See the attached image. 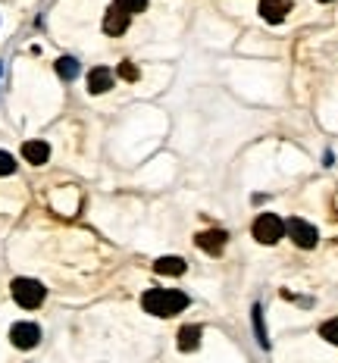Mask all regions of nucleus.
Returning a JSON list of instances; mask_svg holds the SVG:
<instances>
[{
	"instance_id": "nucleus-1",
	"label": "nucleus",
	"mask_w": 338,
	"mask_h": 363,
	"mask_svg": "<svg viewBox=\"0 0 338 363\" xmlns=\"http://www.w3.org/2000/svg\"><path fill=\"white\" fill-rule=\"evenodd\" d=\"M141 307L150 313V316L169 319V316H175V313H182L188 307V294L179 291V288H150V291H144Z\"/></svg>"
},
{
	"instance_id": "nucleus-2",
	"label": "nucleus",
	"mask_w": 338,
	"mask_h": 363,
	"mask_svg": "<svg viewBox=\"0 0 338 363\" xmlns=\"http://www.w3.org/2000/svg\"><path fill=\"white\" fill-rule=\"evenodd\" d=\"M10 291H13V300H16L19 307H25V310H35V307L44 304V294H47V288H44L38 279H25V275H22V279H13Z\"/></svg>"
},
{
	"instance_id": "nucleus-3",
	"label": "nucleus",
	"mask_w": 338,
	"mask_h": 363,
	"mask_svg": "<svg viewBox=\"0 0 338 363\" xmlns=\"http://www.w3.org/2000/svg\"><path fill=\"white\" fill-rule=\"evenodd\" d=\"M254 238L260 244H275L285 238V219H279L275 213H260L254 219Z\"/></svg>"
},
{
	"instance_id": "nucleus-4",
	"label": "nucleus",
	"mask_w": 338,
	"mask_h": 363,
	"mask_svg": "<svg viewBox=\"0 0 338 363\" xmlns=\"http://www.w3.org/2000/svg\"><path fill=\"white\" fill-rule=\"evenodd\" d=\"M285 235H291V241L298 244V248H304V250L316 248V241H319L316 225H310L307 219H300V216L288 219V223H285Z\"/></svg>"
},
{
	"instance_id": "nucleus-5",
	"label": "nucleus",
	"mask_w": 338,
	"mask_h": 363,
	"mask_svg": "<svg viewBox=\"0 0 338 363\" xmlns=\"http://www.w3.org/2000/svg\"><path fill=\"white\" fill-rule=\"evenodd\" d=\"M10 341L16 344L19 350H31L38 341H41V329L35 323H13L10 329Z\"/></svg>"
},
{
	"instance_id": "nucleus-6",
	"label": "nucleus",
	"mask_w": 338,
	"mask_h": 363,
	"mask_svg": "<svg viewBox=\"0 0 338 363\" xmlns=\"http://www.w3.org/2000/svg\"><path fill=\"white\" fill-rule=\"evenodd\" d=\"M129 22H131V16L119 3H113L110 10L104 13V31H106V35H113V38L122 35V31L129 29Z\"/></svg>"
},
{
	"instance_id": "nucleus-7",
	"label": "nucleus",
	"mask_w": 338,
	"mask_h": 363,
	"mask_svg": "<svg viewBox=\"0 0 338 363\" xmlns=\"http://www.w3.org/2000/svg\"><path fill=\"white\" fill-rule=\"evenodd\" d=\"M194 241H198V248L207 250V254H219V250L225 248V241H229V235H225L223 229H210V232H200Z\"/></svg>"
},
{
	"instance_id": "nucleus-8",
	"label": "nucleus",
	"mask_w": 338,
	"mask_h": 363,
	"mask_svg": "<svg viewBox=\"0 0 338 363\" xmlns=\"http://www.w3.org/2000/svg\"><path fill=\"white\" fill-rule=\"evenodd\" d=\"M113 88V72L106 66H94L88 72V91L91 94H106Z\"/></svg>"
},
{
	"instance_id": "nucleus-9",
	"label": "nucleus",
	"mask_w": 338,
	"mask_h": 363,
	"mask_svg": "<svg viewBox=\"0 0 338 363\" xmlns=\"http://www.w3.org/2000/svg\"><path fill=\"white\" fill-rule=\"evenodd\" d=\"M22 156L31 166H44L50 160V144L47 141H25L22 144Z\"/></svg>"
},
{
	"instance_id": "nucleus-10",
	"label": "nucleus",
	"mask_w": 338,
	"mask_h": 363,
	"mask_svg": "<svg viewBox=\"0 0 338 363\" xmlns=\"http://www.w3.org/2000/svg\"><path fill=\"white\" fill-rule=\"evenodd\" d=\"M288 10H291L288 0H260V16L266 19V22H273V25H279Z\"/></svg>"
},
{
	"instance_id": "nucleus-11",
	"label": "nucleus",
	"mask_w": 338,
	"mask_h": 363,
	"mask_svg": "<svg viewBox=\"0 0 338 363\" xmlns=\"http://www.w3.org/2000/svg\"><path fill=\"white\" fill-rule=\"evenodd\" d=\"M200 335H204V332H200V325H182L179 329V350H198L200 348Z\"/></svg>"
},
{
	"instance_id": "nucleus-12",
	"label": "nucleus",
	"mask_w": 338,
	"mask_h": 363,
	"mask_svg": "<svg viewBox=\"0 0 338 363\" xmlns=\"http://www.w3.org/2000/svg\"><path fill=\"white\" fill-rule=\"evenodd\" d=\"M154 273H160V275H182V273H185V260H182V257H160V260L154 263Z\"/></svg>"
},
{
	"instance_id": "nucleus-13",
	"label": "nucleus",
	"mask_w": 338,
	"mask_h": 363,
	"mask_svg": "<svg viewBox=\"0 0 338 363\" xmlns=\"http://www.w3.org/2000/svg\"><path fill=\"white\" fill-rule=\"evenodd\" d=\"M56 75L66 81H72L75 75H79V60H72V56H60L56 60Z\"/></svg>"
},
{
	"instance_id": "nucleus-14",
	"label": "nucleus",
	"mask_w": 338,
	"mask_h": 363,
	"mask_svg": "<svg viewBox=\"0 0 338 363\" xmlns=\"http://www.w3.org/2000/svg\"><path fill=\"white\" fill-rule=\"evenodd\" d=\"M254 332H257V341H260V348H269L266 325H263V307L260 304H254Z\"/></svg>"
},
{
	"instance_id": "nucleus-15",
	"label": "nucleus",
	"mask_w": 338,
	"mask_h": 363,
	"mask_svg": "<svg viewBox=\"0 0 338 363\" xmlns=\"http://www.w3.org/2000/svg\"><path fill=\"white\" fill-rule=\"evenodd\" d=\"M319 335H323L329 344H338V316L325 319V323L319 325Z\"/></svg>"
},
{
	"instance_id": "nucleus-16",
	"label": "nucleus",
	"mask_w": 338,
	"mask_h": 363,
	"mask_svg": "<svg viewBox=\"0 0 338 363\" xmlns=\"http://www.w3.org/2000/svg\"><path fill=\"white\" fill-rule=\"evenodd\" d=\"M119 6H122L129 16H135V13H144V6H147V0H116Z\"/></svg>"
},
{
	"instance_id": "nucleus-17",
	"label": "nucleus",
	"mask_w": 338,
	"mask_h": 363,
	"mask_svg": "<svg viewBox=\"0 0 338 363\" xmlns=\"http://www.w3.org/2000/svg\"><path fill=\"white\" fill-rule=\"evenodd\" d=\"M13 172H16V160H13V154L0 150V175H13Z\"/></svg>"
},
{
	"instance_id": "nucleus-18",
	"label": "nucleus",
	"mask_w": 338,
	"mask_h": 363,
	"mask_svg": "<svg viewBox=\"0 0 338 363\" xmlns=\"http://www.w3.org/2000/svg\"><path fill=\"white\" fill-rule=\"evenodd\" d=\"M119 79L135 81V79H138V66H135V63H129V60H125V63H119Z\"/></svg>"
},
{
	"instance_id": "nucleus-19",
	"label": "nucleus",
	"mask_w": 338,
	"mask_h": 363,
	"mask_svg": "<svg viewBox=\"0 0 338 363\" xmlns=\"http://www.w3.org/2000/svg\"><path fill=\"white\" fill-rule=\"evenodd\" d=\"M319 3H332V0H319Z\"/></svg>"
}]
</instances>
